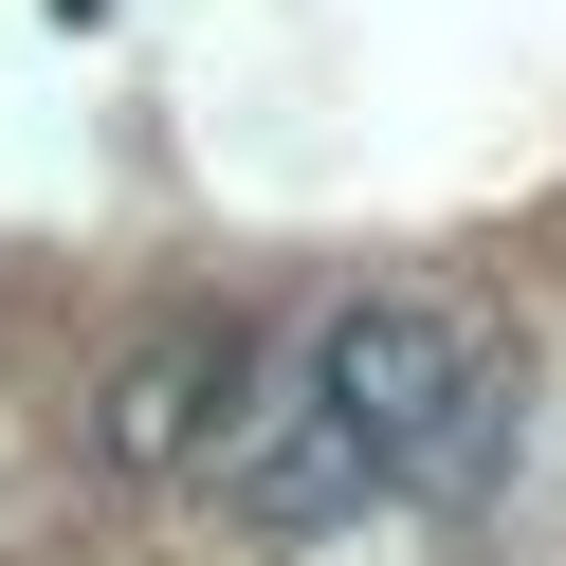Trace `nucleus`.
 I'll return each instance as SVG.
<instances>
[{
  "label": "nucleus",
  "mask_w": 566,
  "mask_h": 566,
  "mask_svg": "<svg viewBox=\"0 0 566 566\" xmlns=\"http://www.w3.org/2000/svg\"><path fill=\"white\" fill-rule=\"evenodd\" d=\"M311 402L384 457V493H457L493 439V329L457 293H347L311 329Z\"/></svg>",
  "instance_id": "1"
},
{
  "label": "nucleus",
  "mask_w": 566,
  "mask_h": 566,
  "mask_svg": "<svg viewBox=\"0 0 566 566\" xmlns=\"http://www.w3.org/2000/svg\"><path fill=\"white\" fill-rule=\"evenodd\" d=\"M238 420H256V329H238V311H165V329H128V366L92 384V475H128V493L220 475Z\"/></svg>",
  "instance_id": "2"
},
{
  "label": "nucleus",
  "mask_w": 566,
  "mask_h": 566,
  "mask_svg": "<svg viewBox=\"0 0 566 566\" xmlns=\"http://www.w3.org/2000/svg\"><path fill=\"white\" fill-rule=\"evenodd\" d=\"M220 512L256 530V548H329V530H366V512H384V457H366V439H347V420L293 384V402H256V420H238Z\"/></svg>",
  "instance_id": "3"
}]
</instances>
